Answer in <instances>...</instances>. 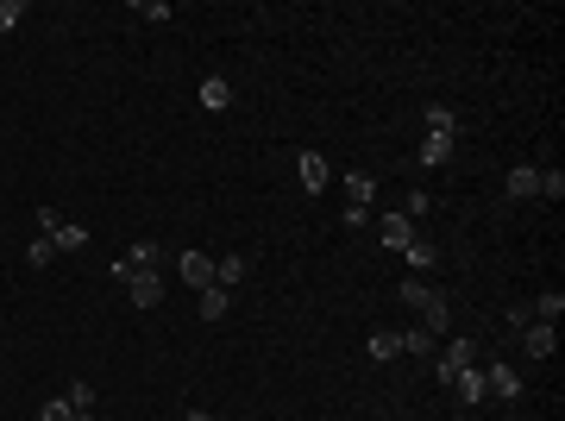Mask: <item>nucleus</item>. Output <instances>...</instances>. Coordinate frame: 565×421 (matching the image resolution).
Returning <instances> with one entry per match:
<instances>
[{
    "label": "nucleus",
    "instance_id": "obj_1",
    "mask_svg": "<svg viewBox=\"0 0 565 421\" xmlns=\"http://www.w3.org/2000/svg\"><path fill=\"white\" fill-rule=\"evenodd\" d=\"M402 308H414L428 333H446V327H453V302H446L434 284H414V277H408V284H402Z\"/></svg>",
    "mask_w": 565,
    "mask_h": 421
},
{
    "label": "nucleus",
    "instance_id": "obj_2",
    "mask_svg": "<svg viewBox=\"0 0 565 421\" xmlns=\"http://www.w3.org/2000/svg\"><path fill=\"white\" fill-rule=\"evenodd\" d=\"M465 365H477V346H471V339H446L440 353H434V378H440L446 390H453V378H459Z\"/></svg>",
    "mask_w": 565,
    "mask_h": 421
},
{
    "label": "nucleus",
    "instance_id": "obj_3",
    "mask_svg": "<svg viewBox=\"0 0 565 421\" xmlns=\"http://www.w3.org/2000/svg\"><path fill=\"white\" fill-rule=\"evenodd\" d=\"M151 264H158V246H151V239H138V246H126V252L113 258V270H107V277L132 284V277H138V270H151Z\"/></svg>",
    "mask_w": 565,
    "mask_h": 421
},
{
    "label": "nucleus",
    "instance_id": "obj_4",
    "mask_svg": "<svg viewBox=\"0 0 565 421\" xmlns=\"http://www.w3.org/2000/svg\"><path fill=\"white\" fill-rule=\"evenodd\" d=\"M126 296H132V308H158L164 302V277L158 270H138L132 284H126Z\"/></svg>",
    "mask_w": 565,
    "mask_h": 421
},
{
    "label": "nucleus",
    "instance_id": "obj_5",
    "mask_svg": "<svg viewBox=\"0 0 565 421\" xmlns=\"http://www.w3.org/2000/svg\"><path fill=\"white\" fill-rule=\"evenodd\" d=\"M176 270H182V284H189L195 296H201V290H214V258H201V252H182V264H176Z\"/></svg>",
    "mask_w": 565,
    "mask_h": 421
},
{
    "label": "nucleus",
    "instance_id": "obj_6",
    "mask_svg": "<svg viewBox=\"0 0 565 421\" xmlns=\"http://www.w3.org/2000/svg\"><path fill=\"white\" fill-rule=\"evenodd\" d=\"M553 346H559V333H553L546 321H528V327H522V353H528V359H553Z\"/></svg>",
    "mask_w": 565,
    "mask_h": 421
},
{
    "label": "nucleus",
    "instance_id": "obj_7",
    "mask_svg": "<svg viewBox=\"0 0 565 421\" xmlns=\"http://www.w3.org/2000/svg\"><path fill=\"white\" fill-rule=\"evenodd\" d=\"M296 170H302V189H308V195H314V189H327V176H333V164H327L321 152H302V158H296Z\"/></svg>",
    "mask_w": 565,
    "mask_h": 421
},
{
    "label": "nucleus",
    "instance_id": "obj_8",
    "mask_svg": "<svg viewBox=\"0 0 565 421\" xmlns=\"http://www.w3.org/2000/svg\"><path fill=\"white\" fill-rule=\"evenodd\" d=\"M484 384H490V396H503V402H509V396H522V371H515V365H490V371H484Z\"/></svg>",
    "mask_w": 565,
    "mask_h": 421
},
{
    "label": "nucleus",
    "instance_id": "obj_9",
    "mask_svg": "<svg viewBox=\"0 0 565 421\" xmlns=\"http://www.w3.org/2000/svg\"><path fill=\"white\" fill-rule=\"evenodd\" d=\"M44 239H50L57 252H82V246H89V227H76V221H57Z\"/></svg>",
    "mask_w": 565,
    "mask_h": 421
},
{
    "label": "nucleus",
    "instance_id": "obj_10",
    "mask_svg": "<svg viewBox=\"0 0 565 421\" xmlns=\"http://www.w3.org/2000/svg\"><path fill=\"white\" fill-rule=\"evenodd\" d=\"M503 189H509V201H528V195H540V170H534V164H522V170H509V183H503Z\"/></svg>",
    "mask_w": 565,
    "mask_h": 421
},
{
    "label": "nucleus",
    "instance_id": "obj_11",
    "mask_svg": "<svg viewBox=\"0 0 565 421\" xmlns=\"http://www.w3.org/2000/svg\"><path fill=\"white\" fill-rule=\"evenodd\" d=\"M453 390H459V402H484V396H490V384H484V371H477V365H465V371L453 378Z\"/></svg>",
    "mask_w": 565,
    "mask_h": 421
},
{
    "label": "nucleus",
    "instance_id": "obj_12",
    "mask_svg": "<svg viewBox=\"0 0 565 421\" xmlns=\"http://www.w3.org/2000/svg\"><path fill=\"white\" fill-rule=\"evenodd\" d=\"M201 107H207V113L233 107V82H227V76H207V82H201Z\"/></svg>",
    "mask_w": 565,
    "mask_h": 421
},
{
    "label": "nucleus",
    "instance_id": "obj_13",
    "mask_svg": "<svg viewBox=\"0 0 565 421\" xmlns=\"http://www.w3.org/2000/svg\"><path fill=\"white\" fill-rule=\"evenodd\" d=\"M345 201L371 207V201H377V176H365V170H345Z\"/></svg>",
    "mask_w": 565,
    "mask_h": 421
},
{
    "label": "nucleus",
    "instance_id": "obj_14",
    "mask_svg": "<svg viewBox=\"0 0 565 421\" xmlns=\"http://www.w3.org/2000/svg\"><path fill=\"white\" fill-rule=\"evenodd\" d=\"M408 239H414V221H402V214H383V246H390V252H408Z\"/></svg>",
    "mask_w": 565,
    "mask_h": 421
},
{
    "label": "nucleus",
    "instance_id": "obj_15",
    "mask_svg": "<svg viewBox=\"0 0 565 421\" xmlns=\"http://www.w3.org/2000/svg\"><path fill=\"white\" fill-rule=\"evenodd\" d=\"M227 308H233V290H201V321H227Z\"/></svg>",
    "mask_w": 565,
    "mask_h": 421
},
{
    "label": "nucleus",
    "instance_id": "obj_16",
    "mask_svg": "<svg viewBox=\"0 0 565 421\" xmlns=\"http://www.w3.org/2000/svg\"><path fill=\"white\" fill-rule=\"evenodd\" d=\"M402 353H414V359H434V353H440V333H428V327L402 333Z\"/></svg>",
    "mask_w": 565,
    "mask_h": 421
},
{
    "label": "nucleus",
    "instance_id": "obj_17",
    "mask_svg": "<svg viewBox=\"0 0 565 421\" xmlns=\"http://www.w3.org/2000/svg\"><path fill=\"white\" fill-rule=\"evenodd\" d=\"M402 258H408L414 270H434V264H440V252H434V239H421V233L408 239V252H402Z\"/></svg>",
    "mask_w": 565,
    "mask_h": 421
},
{
    "label": "nucleus",
    "instance_id": "obj_18",
    "mask_svg": "<svg viewBox=\"0 0 565 421\" xmlns=\"http://www.w3.org/2000/svg\"><path fill=\"white\" fill-rule=\"evenodd\" d=\"M245 270H252L245 258H221V264H214V284H221V290H239V284H245Z\"/></svg>",
    "mask_w": 565,
    "mask_h": 421
},
{
    "label": "nucleus",
    "instance_id": "obj_19",
    "mask_svg": "<svg viewBox=\"0 0 565 421\" xmlns=\"http://www.w3.org/2000/svg\"><path fill=\"white\" fill-rule=\"evenodd\" d=\"M63 396H69V409H76V415H95V384H89V378H76Z\"/></svg>",
    "mask_w": 565,
    "mask_h": 421
},
{
    "label": "nucleus",
    "instance_id": "obj_20",
    "mask_svg": "<svg viewBox=\"0 0 565 421\" xmlns=\"http://www.w3.org/2000/svg\"><path fill=\"white\" fill-rule=\"evenodd\" d=\"M446 158H453V138H440V132L421 138V164H446Z\"/></svg>",
    "mask_w": 565,
    "mask_h": 421
},
{
    "label": "nucleus",
    "instance_id": "obj_21",
    "mask_svg": "<svg viewBox=\"0 0 565 421\" xmlns=\"http://www.w3.org/2000/svg\"><path fill=\"white\" fill-rule=\"evenodd\" d=\"M528 315H534V321H546V327H553V321H559V315H565V296H559V290H546V296H540V302H534V308H528Z\"/></svg>",
    "mask_w": 565,
    "mask_h": 421
},
{
    "label": "nucleus",
    "instance_id": "obj_22",
    "mask_svg": "<svg viewBox=\"0 0 565 421\" xmlns=\"http://www.w3.org/2000/svg\"><path fill=\"white\" fill-rule=\"evenodd\" d=\"M421 120H428V132H440V138H453V132H459L453 107H428V113H421Z\"/></svg>",
    "mask_w": 565,
    "mask_h": 421
},
{
    "label": "nucleus",
    "instance_id": "obj_23",
    "mask_svg": "<svg viewBox=\"0 0 565 421\" xmlns=\"http://www.w3.org/2000/svg\"><path fill=\"white\" fill-rule=\"evenodd\" d=\"M396 353H402V333H390V327L371 333V359H396Z\"/></svg>",
    "mask_w": 565,
    "mask_h": 421
},
{
    "label": "nucleus",
    "instance_id": "obj_24",
    "mask_svg": "<svg viewBox=\"0 0 565 421\" xmlns=\"http://www.w3.org/2000/svg\"><path fill=\"white\" fill-rule=\"evenodd\" d=\"M26 19V0H0V32H13Z\"/></svg>",
    "mask_w": 565,
    "mask_h": 421
},
{
    "label": "nucleus",
    "instance_id": "obj_25",
    "mask_svg": "<svg viewBox=\"0 0 565 421\" xmlns=\"http://www.w3.org/2000/svg\"><path fill=\"white\" fill-rule=\"evenodd\" d=\"M69 415H76V409H69V396H50V402L38 409V421H69Z\"/></svg>",
    "mask_w": 565,
    "mask_h": 421
},
{
    "label": "nucleus",
    "instance_id": "obj_26",
    "mask_svg": "<svg viewBox=\"0 0 565 421\" xmlns=\"http://www.w3.org/2000/svg\"><path fill=\"white\" fill-rule=\"evenodd\" d=\"M540 195L559 201V195H565V176H559V170H540Z\"/></svg>",
    "mask_w": 565,
    "mask_h": 421
},
{
    "label": "nucleus",
    "instance_id": "obj_27",
    "mask_svg": "<svg viewBox=\"0 0 565 421\" xmlns=\"http://www.w3.org/2000/svg\"><path fill=\"white\" fill-rule=\"evenodd\" d=\"M377 214H371V207H359V201H345V227H371Z\"/></svg>",
    "mask_w": 565,
    "mask_h": 421
},
{
    "label": "nucleus",
    "instance_id": "obj_28",
    "mask_svg": "<svg viewBox=\"0 0 565 421\" xmlns=\"http://www.w3.org/2000/svg\"><path fill=\"white\" fill-rule=\"evenodd\" d=\"M50 252H57L50 239H32V252H26V264H50Z\"/></svg>",
    "mask_w": 565,
    "mask_h": 421
},
{
    "label": "nucleus",
    "instance_id": "obj_29",
    "mask_svg": "<svg viewBox=\"0 0 565 421\" xmlns=\"http://www.w3.org/2000/svg\"><path fill=\"white\" fill-rule=\"evenodd\" d=\"M69 421H95V415H69Z\"/></svg>",
    "mask_w": 565,
    "mask_h": 421
},
{
    "label": "nucleus",
    "instance_id": "obj_30",
    "mask_svg": "<svg viewBox=\"0 0 565 421\" xmlns=\"http://www.w3.org/2000/svg\"><path fill=\"white\" fill-rule=\"evenodd\" d=\"M201 421H221V415H201Z\"/></svg>",
    "mask_w": 565,
    "mask_h": 421
},
{
    "label": "nucleus",
    "instance_id": "obj_31",
    "mask_svg": "<svg viewBox=\"0 0 565 421\" xmlns=\"http://www.w3.org/2000/svg\"><path fill=\"white\" fill-rule=\"evenodd\" d=\"M189 421H201V415H189Z\"/></svg>",
    "mask_w": 565,
    "mask_h": 421
}]
</instances>
